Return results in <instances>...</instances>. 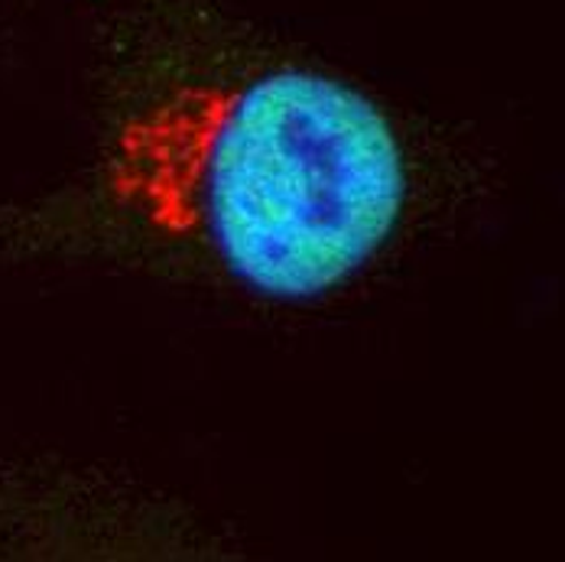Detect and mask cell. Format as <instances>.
Here are the masks:
<instances>
[{"label":"cell","instance_id":"1","mask_svg":"<svg viewBox=\"0 0 565 562\" xmlns=\"http://www.w3.org/2000/svg\"><path fill=\"white\" fill-rule=\"evenodd\" d=\"M108 179L137 219L282 303L358 277L409 199L391 117L312 68L167 92L124 120Z\"/></svg>","mask_w":565,"mask_h":562}]
</instances>
